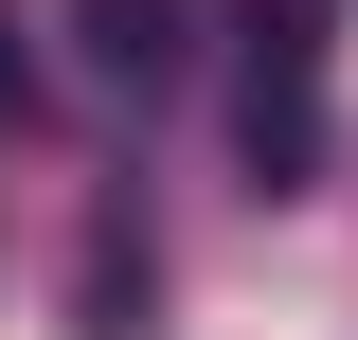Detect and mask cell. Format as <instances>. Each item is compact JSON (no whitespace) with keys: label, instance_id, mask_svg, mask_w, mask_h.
<instances>
[{"label":"cell","instance_id":"cell-1","mask_svg":"<svg viewBox=\"0 0 358 340\" xmlns=\"http://www.w3.org/2000/svg\"><path fill=\"white\" fill-rule=\"evenodd\" d=\"M322 18L341 0H251V179L268 197L322 179Z\"/></svg>","mask_w":358,"mask_h":340},{"label":"cell","instance_id":"cell-2","mask_svg":"<svg viewBox=\"0 0 358 340\" xmlns=\"http://www.w3.org/2000/svg\"><path fill=\"white\" fill-rule=\"evenodd\" d=\"M90 54H108V90H162L179 72V0H90Z\"/></svg>","mask_w":358,"mask_h":340},{"label":"cell","instance_id":"cell-3","mask_svg":"<svg viewBox=\"0 0 358 340\" xmlns=\"http://www.w3.org/2000/svg\"><path fill=\"white\" fill-rule=\"evenodd\" d=\"M0 90H18V36H0Z\"/></svg>","mask_w":358,"mask_h":340}]
</instances>
